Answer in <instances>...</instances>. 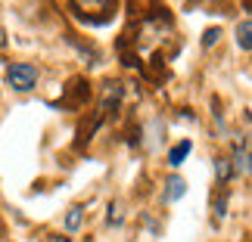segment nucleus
<instances>
[{"label":"nucleus","instance_id":"obj_1","mask_svg":"<svg viewBox=\"0 0 252 242\" xmlns=\"http://www.w3.org/2000/svg\"><path fill=\"white\" fill-rule=\"evenodd\" d=\"M115 3L119 0H69L72 13L87 25H106L115 16Z\"/></svg>","mask_w":252,"mask_h":242},{"label":"nucleus","instance_id":"obj_2","mask_svg":"<svg viewBox=\"0 0 252 242\" xmlns=\"http://www.w3.org/2000/svg\"><path fill=\"white\" fill-rule=\"evenodd\" d=\"M6 81L13 84V90L28 93L37 84V65H32V62H13L6 69Z\"/></svg>","mask_w":252,"mask_h":242},{"label":"nucleus","instance_id":"obj_3","mask_svg":"<svg viewBox=\"0 0 252 242\" xmlns=\"http://www.w3.org/2000/svg\"><path fill=\"white\" fill-rule=\"evenodd\" d=\"M122 93H125V87L119 81H109V84H103V103H100V112L106 115L109 109H119V103H122Z\"/></svg>","mask_w":252,"mask_h":242},{"label":"nucleus","instance_id":"obj_4","mask_svg":"<svg viewBox=\"0 0 252 242\" xmlns=\"http://www.w3.org/2000/svg\"><path fill=\"white\" fill-rule=\"evenodd\" d=\"M184 192H187V180L174 174V177L165 180V192H162V199H165V202H178Z\"/></svg>","mask_w":252,"mask_h":242},{"label":"nucleus","instance_id":"obj_5","mask_svg":"<svg viewBox=\"0 0 252 242\" xmlns=\"http://www.w3.org/2000/svg\"><path fill=\"white\" fill-rule=\"evenodd\" d=\"M190 149H193V143H190V140H181L178 146H174V149L168 152V164H171V168H178V164H184V159L190 156Z\"/></svg>","mask_w":252,"mask_h":242},{"label":"nucleus","instance_id":"obj_6","mask_svg":"<svg viewBox=\"0 0 252 242\" xmlns=\"http://www.w3.org/2000/svg\"><path fill=\"white\" fill-rule=\"evenodd\" d=\"M215 174H218V187H224V183L234 177V161H227V159H215Z\"/></svg>","mask_w":252,"mask_h":242},{"label":"nucleus","instance_id":"obj_7","mask_svg":"<svg viewBox=\"0 0 252 242\" xmlns=\"http://www.w3.org/2000/svg\"><path fill=\"white\" fill-rule=\"evenodd\" d=\"M237 41H240V47H243L246 53L252 50V22L249 19H243V22L237 25Z\"/></svg>","mask_w":252,"mask_h":242},{"label":"nucleus","instance_id":"obj_8","mask_svg":"<svg viewBox=\"0 0 252 242\" xmlns=\"http://www.w3.org/2000/svg\"><path fill=\"white\" fill-rule=\"evenodd\" d=\"M81 217H84V208H81V205H72L69 215H65V230H69V233H75V230L81 227Z\"/></svg>","mask_w":252,"mask_h":242},{"label":"nucleus","instance_id":"obj_9","mask_svg":"<svg viewBox=\"0 0 252 242\" xmlns=\"http://www.w3.org/2000/svg\"><path fill=\"white\" fill-rule=\"evenodd\" d=\"M227 199H230V192H227V189H221L218 196H215V202H212V208H215V217H218V220L227 215Z\"/></svg>","mask_w":252,"mask_h":242},{"label":"nucleus","instance_id":"obj_10","mask_svg":"<svg viewBox=\"0 0 252 242\" xmlns=\"http://www.w3.org/2000/svg\"><path fill=\"white\" fill-rule=\"evenodd\" d=\"M218 37H221V28H209V31L202 34V47H215Z\"/></svg>","mask_w":252,"mask_h":242},{"label":"nucleus","instance_id":"obj_11","mask_svg":"<svg viewBox=\"0 0 252 242\" xmlns=\"http://www.w3.org/2000/svg\"><path fill=\"white\" fill-rule=\"evenodd\" d=\"M0 44H3V34H0Z\"/></svg>","mask_w":252,"mask_h":242}]
</instances>
